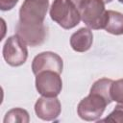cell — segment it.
I'll return each instance as SVG.
<instances>
[{"mask_svg": "<svg viewBox=\"0 0 123 123\" xmlns=\"http://www.w3.org/2000/svg\"><path fill=\"white\" fill-rule=\"evenodd\" d=\"M81 19L89 28L93 30L104 29L107 22V11L103 0H90L81 11Z\"/></svg>", "mask_w": 123, "mask_h": 123, "instance_id": "4", "label": "cell"}, {"mask_svg": "<svg viewBox=\"0 0 123 123\" xmlns=\"http://www.w3.org/2000/svg\"><path fill=\"white\" fill-rule=\"evenodd\" d=\"M118 1H119L120 3H122V4H123V0H118Z\"/></svg>", "mask_w": 123, "mask_h": 123, "instance_id": "19", "label": "cell"}, {"mask_svg": "<svg viewBox=\"0 0 123 123\" xmlns=\"http://www.w3.org/2000/svg\"><path fill=\"white\" fill-rule=\"evenodd\" d=\"M50 17L63 29H72L80 23L81 15L69 0H54L50 8Z\"/></svg>", "mask_w": 123, "mask_h": 123, "instance_id": "1", "label": "cell"}, {"mask_svg": "<svg viewBox=\"0 0 123 123\" xmlns=\"http://www.w3.org/2000/svg\"><path fill=\"white\" fill-rule=\"evenodd\" d=\"M3 121L4 123H14V122L28 123L30 121V117L26 110H23L21 108H14L10 110L6 113Z\"/></svg>", "mask_w": 123, "mask_h": 123, "instance_id": "12", "label": "cell"}, {"mask_svg": "<svg viewBox=\"0 0 123 123\" xmlns=\"http://www.w3.org/2000/svg\"><path fill=\"white\" fill-rule=\"evenodd\" d=\"M112 80L108 79V78H102L97 80L91 86L90 91L97 92L104 96L110 103H111V86L112 84Z\"/></svg>", "mask_w": 123, "mask_h": 123, "instance_id": "13", "label": "cell"}, {"mask_svg": "<svg viewBox=\"0 0 123 123\" xmlns=\"http://www.w3.org/2000/svg\"><path fill=\"white\" fill-rule=\"evenodd\" d=\"M49 8V0H24L19 10V21L24 24H42Z\"/></svg>", "mask_w": 123, "mask_h": 123, "instance_id": "3", "label": "cell"}, {"mask_svg": "<svg viewBox=\"0 0 123 123\" xmlns=\"http://www.w3.org/2000/svg\"><path fill=\"white\" fill-rule=\"evenodd\" d=\"M36 88L39 94L46 97H57L62 88L60 73L45 70L36 75Z\"/></svg>", "mask_w": 123, "mask_h": 123, "instance_id": "6", "label": "cell"}, {"mask_svg": "<svg viewBox=\"0 0 123 123\" xmlns=\"http://www.w3.org/2000/svg\"><path fill=\"white\" fill-rule=\"evenodd\" d=\"M27 45L17 36H12L7 38L3 46V58L11 66L22 65L28 58Z\"/></svg>", "mask_w": 123, "mask_h": 123, "instance_id": "5", "label": "cell"}, {"mask_svg": "<svg viewBox=\"0 0 123 123\" xmlns=\"http://www.w3.org/2000/svg\"><path fill=\"white\" fill-rule=\"evenodd\" d=\"M102 122H115V123H123V104L119 103L115 106L114 110L104 119H101Z\"/></svg>", "mask_w": 123, "mask_h": 123, "instance_id": "15", "label": "cell"}, {"mask_svg": "<svg viewBox=\"0 0 123 123\" xmlns=\"http://www.w3.org/2000/svg\"><path fill=\"white\" fill-rule=\"evenodd\" d=\"M107 15L104 29L111 35H123V13L115 11H107Z\"/></svg>", "mask_w": 123, "mask_h": 123, "instance_id": "11", "label": "cell"}, {"mask_svg": "<svg viewBox=\"0 0 123 123\" xmlns=\"http://www.w3.org/2000/svg\"><path fill=\"white\" fill-rule=\"evenodd\" d=\"M15 35H17L26 45L35 47L40 45L45 40L47 28L43 23L38 25H31L18 21L15 26Z\"/></svg>", "mask_w": 123, "mask_h": 123, "instance_id": "7", "label": "cell"}, {"mask_svg": "<svg viewBox=\"0 0 123 123\" xmlns=\"http://www.w3.org/2000/svg\"><path fill=\"white\" fill-rule=\"evenodd\" d=\"M62 59L58 54L49 51L37 55L32 62V70L35 75L45 70H52L61 74L62 72Z\"/></svg>", "mask_w": 123, "mask_h": 123, "instance_id": "8", "label": "cell"}, {"mask_svg": "<svg viewBox=\"0 0 123 123\" xmlns=\"http://www.w3.org/2000/svg\"><path fill=\"white\" fill-rule=\"evenodd\" d=\"M109 104L111 103L104 96L97 92L90 91L86 97L80 101L77 112L83 120L96 121L101 117Z\"/></svg>", "mask_w": 123, "mask_h": 123, "instance_id": "2", "label": "cell"}, {"mask_svg": "<svg viewBox=\"0 0 123 123\" xmlns=\"http://www.w3.org/2000/svg\"><path fill=\"white\" fill-rule=\"evenodd\" d=\"M103 1H104V3L106 4V3H110V2H111L112 0H103Z\"/></svg>", "mask_w": 123, "mask_h": 123, "instance_id": "18", "label": "cell"}, {"mask_svg": "<svg viewBox=\"0 0 123 123\" xmlns=\"http://www.w3.org/2000/svg\"><path fill=\"white\" fill-rule=\"evenodd\" d=\"M93 42V35L88 28H80L70 37V45L76 52L87 51Z\"/></svg>", "mask_w": 123, "mask_h": 123, "instance_id": "10", "label": "cell"}, {"mask_svg": "<svg viewBox=\"0 0 123 123\" xmlns=\"http://www.w3.org/2000/svg\"><path fill=\"white\" fill-rule=\"evenodd\" d=\"M111 97L112 101L123 104V79L112 82L111 86Z\"/></svg>", "mask_w": 123, "mask_h": 123, "instance_id": "14", "label": "cell"}, {"mask_svg": "<svg viewBox=\"0 0 123 123\" xmlns=\"http://www.w3.org/2000/svg\"><path fill=\"white\" fill-rule=\"evenodd\" d=\"M18 0H0V9L2 11H10L12 10Z\"/></svg>", "mask_w": 123, "mask_h": 123, "instance_id": "16", "label": "cell"}, {"mask_svg": "<svg viewBox=\"0 0 123 123\" xmlns=\"http://www.w3.org/2000/svg\"><path fill=\"white\" fill-rule=\"evenodd\" d=\"M35 111L38 118L45 121L57 119L62 111L61 102L57 97L42 96L35 104Z\"/></svg>", "mask_w": 123, "mask_h": 123, "instance_id": "9", "label": "cell"}, {"mask_svg": "<svg viewBox=\"0 0 123 123\" xmlns=\"http://www.w3.org/2000/svg\"><path fill=\"white\" fill-rule=\"evenodd\" d=\"M69 1H70V2L77 8V10L80 12L90 0H69Z\"/></svg>", "mask_w": 123, "mask_h": 123, "instance_id": "17", "label": "cell"}]
</instances>
